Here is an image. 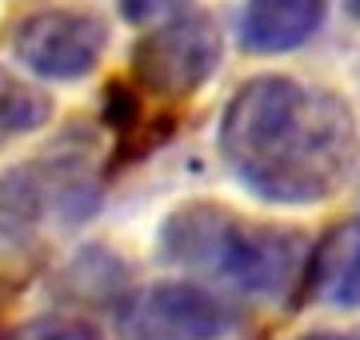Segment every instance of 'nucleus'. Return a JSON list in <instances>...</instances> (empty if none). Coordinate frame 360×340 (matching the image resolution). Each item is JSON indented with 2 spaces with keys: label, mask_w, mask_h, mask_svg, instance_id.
Segmentation results:
<instances>
[{
  "label": "nucleus",
  "mask_w": 360,
  "mask_h": 340,
  "mask_svg": "<svg viewBox=\"0 0 360 340\" xmlns=\"http://www.w3.org/2000/svg\"><path fill=\"white\" fill-rule=\"evenodd\" d=\"M193 0H116L120 16L129 25H153V20H168V16L184 13Z\"/></svg>",
  "instance_id": "obj_10"
},
{
  "label": "nucleus",
  "mask_w": 360,
  "mask_h": 340,
  "mask_svg": "<svg viewBox=\"0 0 360 340\" xmlns=\"http://www.w3.org/2000/svg\"><path fill=\"white\" fill-rule=\"evenodd\" d=\"M328 20V0H248L240 13V48L281 56L309 44Z\"/></svg>",
  "instance_id": "obj_7"
},
{
  "label": "nucleus",
  "mask_w": 360,
  "mask_h": 340,
  "mask_svg": "<svg viewBox=\"0 0 360 340\" xmlns=\"http://www.w3.org/2000/svg\"><path fill=\"white\" fill-rule=\"evenodd\" d=\"M52 120V100L37 84L13 77L8 68H0V148L4 144L32 136Z\"/></svg>",
  "instance_id": "obj_9"
},
{
  "label": "nucleus",
  "mask_w": 360,
  "mask_h": 340,
  "mask_svg": "<svg viewBox=\"0 0 360 340\" xmlns=\"http://www.w3.org/2000/svg\"><path fill=\"white\" fill-rule=\"evenodd\" d=\"M309 296L328 308H360V216L333 224L309 256Z\"/></svg>",
  "instance_id": "obj_8"
},
{
  "label": "nucleus",
  "mask_w": 360,
  "mask_h": 340,
  "mask_svg": "<svg viewBox=\"0 0 360 340\" xmlns=\"http://www.w3.org/2000/svg\"><path fill=\"white\" fill-rule=\"evenodd\" d=\"M232 308L200 285H148L120 301V340H220Z\"/></svg>",
  "instance_id": "obj_6"
},
{
  "label": "nucleus",
  "mask_w": 360,
  "mask_h": 340,
  "mask_svg": "<svg viewBox=\"0 0 360 340\" xmlns=\"http://www.w3.org/2000/svg\"><path fill=\"white\" fill-rule=\"evenodd\" d=\"M296 340H360V328H345V332H304V336H296Z\"/></svg>",
  "instance_id": "obj_12"
},
{
  "label": "nucleus",
  "mask_w": 360,
  "mask_h": 340,
  "mask_svg": "<svg viewBox=\"0 0 360 340\" xmlns=\"http://www.w3.org/2000/svg\"><path fill=\"white\" fill-rule=\"evenodd\" d=\"M220 157L257 200L309 209L333 200L356 172L360 129L336 92L252 77L220 117Z\"/></svg>",
  "instance_id": "obj_1"
},
{
  "label": "nucleus",
  "mask_w": 360,
  "mask_h": 340,
  "mask_svg": "<svg viewBox=\"0 0 360 340\" xmlns=\"http://www.w3.org/2000/svg\"><path fill=\"white\" fill-rule=\"evenodd\" d=\"M348 8H352V16L360 20V0H348Z\"/></svg>",
  "instance_id": "obj_13"
},
{
  "label": "nucleus",
  "mask_w": 360,
  "mask_h": 340,
  "mask_svg": "<svg viewBox=\"0 0 360 340\" xmlns=\"http://www.w3.org/2000/svg\"><path fill=\"white\" fill-rule=\"evenodd\" d=\"M224 37L212 16L205 13H176L160 28L136 40L132 48V77L144 92L165 100H188L217 77Z\"/></svg>",
  "instance_id": "obj_4"
},
{
  "label": "nucleus",
  "mask_w": 360,
  "mask_h": 340,
  "mask_svg": "<svg viewBox=\"0 0 360 340\" xmlns=\"http://www.w3.org/2000/svg\"><path fill=\"white\" fill-rule=\"evenodd\" d=\"M108 48V25L84 8H40L13 28V56L40 80H84Z\"/></svg>",
  "instance_id": "obj_5"
},
{
  "label": "nucleus",
  "mask_w": 360,
  "mask_h": 340,
  "mask_svg": "<svg viewBox=\"0 0 360 340\" xmlns=\"http://www.w3.org/2000/svg\"><path fill=\"white\" fill-rule=\"evenodd\" d=\"M96 184L84 172V157H37L0 176V249H25L49 221L72 224L89 221L96 209Z\"/></svg>",
  "instance_id": "obj_3"
},
{
  "label": "nucleus",
  "mask_w": 360,
  "mask_h": 340,
  "mask_svg": "<svg viewBox=\"0 0 360 340\" xmlns=\"http://www.w3.org/2000/svg\"><path fill=\"white\" fill-rule=\"evenodd\" d=\"M25 340H104V336L92 320H44V325L28 328Z\"/></svg>",
  "instance_id": "obj_11"
},
{
  "label": "nucleus",
  "mask_w": 360,
  "mask_h": 340,
  "mask_svg": "<svg viewBox=\"0 0 360 340\" xmlns=\"http://www.w3.org/2000/svg\"><path fill=\"white\" fill-rule=\"evenodd\" d=\"M160 249L172 264L224 276L257 296H281L300 264V240L292 233L245 224L212 204L172 212L160 233Z\"/></svg>",
  "instance_id": "obj_2"
}]
</instances>
